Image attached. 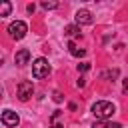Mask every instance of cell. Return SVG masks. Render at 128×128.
<instances>
[{
    "instance_id": "1",
    "label": "cell",
    "mask_w": 128,
    "mask_h": 128,
    "mask_svg": "<svg viewBox=\"0 0 128 128\" xmlns=\"http://www.w3.org/2000/svg\"><path fill=\"white\" fill-rule=\"evenodd\" d=\"M114 112H116V106L108 100H98L92 104V114L96 116V120H108Z\"/></svg>"
},
{
    "instance_id": "2",
    "label": "cell",
    "mask_w": 128,
    "mask_h": 128,
    "mask_svg": "<svg viewBox=\"0 0 128 128\" xmlns=\"http://www.w3.org/2000/svg\"><path fill=\"white\" fill-rule=\"evenodd\" d=\"M50 74V64H48V60L46 58H36L34 62H32V76L36 78V80H40V78H46Z\"/></svg>"
},
{
    "instance_id": "3",
    "label": "cell",
    "mask_w": 128,
    "mask_h": 128,
    "mask_svg": "<svg viewBox=\"0 0 128 128\" xmlns=\"http://www.w3.org/2000/svg\"><path fill=\"white\" fill-rule=\"evenodd\" d=\"M26 32H28V26H26V22H22V20H16V22H12V24L8 26V34H10V38H14V40H22V38L26 36Z\"/></svg>"
},
{
    "instance_id": "4",
    "label": "cell",
    "mask_w": 128,
    "mask_h": 128,
    "mask_svg": "<svg viewBox=\"0 0 128 128\" xmlns=\"http://www.w3.org/2000/svg\"><path fill=\"white\" fill-rule=\"evenodd\" d=\"M16 90H18V98H20L22 102H26V100H30L32 94H34V84L28 82V80H22Z\"/></svg>"
},
{
    "instance_id": "5",
    "label": "cell",
    "mask_w": 128,
    "mask_h": 128,
    "mask_svg": "<svg viewBox=\"0 0 128 128\" xmlns=\"http://www.w3.org/2000/svg\"><path fill=\"white\" fill-rule=\"evenodd\" d=\"M2 124L6 126V128H16L18 124H20V118H18V114L14 112V110H4L2 112Z\"/></svg>"
},
{
    "instance_id": "6",
    "label": "cell",
    "mask_w": 128,
    "mask_h": 128,
    "mask_svg": "<svg viewBox=\"0 0 128 128\" xmlns=\"http://www.w3.org/2000/svg\"><path fill=\"white\" fill-rule=\"evenodd\" d=\"M74 20H76V24H78V26H82V24H92V22H94L92 12H90V10H86V8H80V10L76 12Z\"/></svg>"
},
{
    "instance_id": "7",
    "label": "cell",
    "mask_w": 128,
    "mask_h": 128,
    "mask_svg": "<svg viewBox=\"0 0 128 128\" xmlns=\"http://www.w3.org/2000/svg\"><path fill=\"white\" fill-rule=\"evenodd\" d=\"M28 60H30V50H28V48L18 50V52H16V56H14L16 66H26V64H28Z\"/></svg>"
},
{
    "instance_id": "8",
    "label": "cell",
    "mask_w": 128,
    "mask_h": 128,
    "mask_svg": "<svg viewBox=\"0 0 128 128\" xmlns=\"http://www.w3.org/2000/svg\"><path fill=\"white\" fill-rule=\"evenodd\" d=\"M64 34H66L68 38H78V36H80V26H78V24H70V26L64 28Z\"/></svg>"
},
{
    "instance_id": "9",
    "label": "cell",
    "mask_w": 128,
    "mask_h": 128,
    "mask_svg": "<svg viewBox=\"0 0 128 128\" xmlns=\"http://www.w3.org/2000/svg\"><path fill=\"white\" fill-rule=\"evenodd\" d=\"M92 128H122L118 122H108V120H96Z\"/></svg>"
},
{
    "instance_id": "10",
    "label": "cell",
    "mask_w": 128,
    "mask_h": 128,
    "mask_svg": "<svg viewBox=\"0 0 128 128\" xmlns=\"http://www.w3.org/2000/svg\"><path fill=\"white\" fill-rule=\"evenodd\" d=\"M68 50H70V54L76 56V58H82V56L86 54V50H84V48H78L74 42H68Z\"/></svg>"
},
{
    "instance_id": "11",
    "label": "cell",
    "mask_w": 128,
    "mask_h": 128,
    "mask_svg": "<svg viewBox=\"0 0 128 128\" xmlns=\"http://www.w3.org/2000/svg\"><path fill=\"white\" fill-rule=\"evenodd\" d=\"M10 10H12V4L4 0V2L0 4V16H2V18H4V16H8V14H10Z\"/></svg>"
},
{
    "instance_id": "12",
    "label": "cell",
    "mask_w": 128,
    "mask_h": 128,
    "mask_svg": "<svg viewBox=\"0 0 128 128\" xmlns=\"http://www.w3.org/2000/svg\"><path fill=\"white\" fill-rule=\"evenodd\" d=\"M40 6H42L44 10H54V8H58V2H48V0H44Z\"/></svg>"
},
{
    "instance_id": "13",
    "label": "cell",
    "mask_w": 128,
    "mask_h": 128,
    "mask_svg": "<svg viewBox=\"0 0 128 128\" xmlns=\"http://www.w3.org/2000/svg\"><path fill=\"white\" fill-rule=\"evenodd\" d=\"M118 76V70H108V72H102V78H110L114 82V78Z\"/></svg>"
},
{
    "instance_id": "14",
    "label": "cell",
    "mask_w": 128,
    "mask_h": 128,
    "mask_svg": "<svg viewBox=\"0 0 128 128\" xmlns=\"http://www.w3.org/2000/svg\"><path fill=\"white\" fill-rule=\"evenodd\" d=\"M88 68H90V64H88V62H82V64H78V72H86Z\"/></svg>"
},
{
    "instance_id": "15",
    "label": "cell",
    "mask_w": 128,
    "mask_h": 128,
    "mask_svg": "<svg viewBox=\"0 0 128 128\" xmlns=\"http://www.w3.org/2000/svg\"><path fill=\"white\" fill-rule=\"evenodd\" d=\"M64 98H62V94L60 92H54V102H62Z\"/></svg>"
},
{
    "instance_id": "16",
    "label": "cell",
    "mask_w": 128,
    "mask_h": 128,
    "mask_svg": "<svg viewBox=\"0 0 128 128\" xmlns=\"http://www.w3.org/2000/svg\"><path fill=\"white\" fill-rule=\"evenodd\" d=\"M76 86H78V88H84V86H86V80H84V78H80V80L76 82Z\"/></svg>"
},
{
    "instance_id": "17",
    "label": "cell",
    "mask_w": 128,
    "mask_h": 128,
    "mask_svg": "<svg viewBox=\"0 0 128 128\" xmlns=\"http://www.w3.org/2000/svg\"><path fill=\"white\" fill-rule=\"evenodd\" d=\"M34 10H36V6H34V4H28V12H30V14H32V12H34Z\"/></svg>"
},
{
    "instance_id": "18",
    "label": "cell",
    "mask_w": 128,
    "mask_h": 128,
    "mask_svg": "<svg viewBox=\"0 0 128 128\" xmlns=\"http://www.w3.org/2000/svg\"><path fill=\"white\" fill-rule=\"evenodd\" d=\"M126 90H128V78L124 80V92H126Z\"/></svg>"
},
{
    "instance_id": "19",
    "label": "cell",
    "mask_w": 128,
    "mask_h": 128,
    "mask_svg": "<svg viewBox=\"0 0 128 128\" xmlns=\"http://www.w3.org/2000/svg\"><path fill=\"white\" fill-rule=\"evenodd\" d=\"M50 128H64V126H62V124H52Z\"/></svg>"
}]
</instances>
